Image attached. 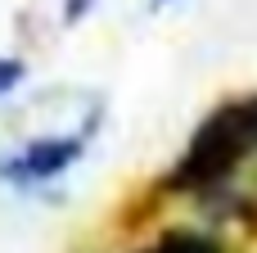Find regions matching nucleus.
Instances as JSON below:
<instances>
[{
  "label": "nucleus",
  "instance_id": "1",
  "mask_svg": "<svg viewBox=\"0 0 257 253\" xmlns=\"http://www.w3.org/2000/svg\"><path fill=\"white\" fill-rule=\"evenodd\" d=\"M248 167H257V95H239L194 127L181 158L154 181V199H194L226 222Z\"/></svg>",
  "mask_w": 257,
  "mask_h": 253
},
{
  "label": "nucleus",
  "instance_id": "2",
  "mask_svg": "<svg viewBox=\"0 0 257 253\" xmlns=\"http://www.w3.org/2000/svg\"><path fill=\"white\" fill-rule=\"evenodd\" d=\"M95 131H99V109L81 122V131L36 136V140L18 145L14 154H0V186L18 190V195H32V190L54 186L59 177H68V172L86 158V149H90Z\"/></svg>",
  "mask_w": 257,
  "mask_h": 253
},
{
  "label": "nucleus",
  "instance_id": "3",
  "mask_svg": "<svg viewBox=\"0 0 257 253\" xmlns=\"http://www.w3.org/2000/svg\"><path fill=\"white\" fill-rule=\"evenodd\" d=\"M131 253H230V249L208 226H163L158 235H149L145 244H136Z\"/></svg>",
  "mask_w": 257,
  "mask_h": 253
},
{
  "label": "nucleus",
  "instance_id": "4",
  "mask_svg": "<svg viewBox=\"0 0 257 253\" xmlns=\"http://www.w3.org/2000/svg\"><path fill=\"white\" fill-rule=\"evenodd\" d=\"M23 81H27V59H18V54H0V100H9Z\"/></svg>",
  "mask_w": 257,
  "mask_h": 253
},
{
  "label": "nucleus",
  "instance_id": "5",
  "mask_svg": "<svg viewBox=\"0 0 257 253\" xmlns=\"http://www.w3.org/2000/svg\"><path fill=\"white\" fill-rule=\"evenodd\" d=\"M90 9H95V0H63V23H68V27H77Z\"/></svg>",
  "mask_w": 257,
  "mask_h": 253
},
{
  "label": "nucleus",
  "instance_id": "6",
  "mask_svg": "<svg viewBox=\"0 0 257 253\" xmlns=\"http://www.w3.org/2000/svg\"><path fill=\"white\" fill-rule=\"evenodd\" d=\"M154 5H176V0H154Z\"/></svg>",
  "mask_w": 257,
  "mask_h": 253
}]
</instances>
